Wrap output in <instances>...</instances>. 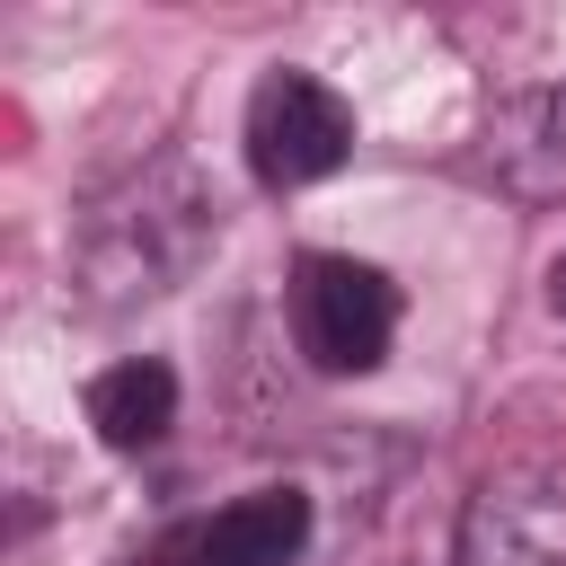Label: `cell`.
<instances>
[{"instance_id": "obj_1", "label": "cell", "mask_w": 566, "mask_h": 566, "mask_svg": "<svg viewBox=\"0 0 566 566\" xmlns=\"http://www.w3.org/2000/svg\"><path fill=\"white\" fill-rule=\"evenodd\" d=\"M212 248H221V195L203 186L195 159L159 150V159H142V168H124V177L80 212L71 292H80L88 318H124V310H150V301H168L177 283H195Z\"/></svg>"}, {"instance_id": "obj_2", "label": "cell", "mask_w": 566, "mask_h": 566, "mask_svg": "<svg viewBox=\"0 0 566 566\" xmlns=\"http://www.w3.org/2000/svg\"><path fill=\"white\" fill-rule=\"evenodd\" d=\"M283 310H292L301 363L327 371V380H363V371H380L389 345H398V283H389L371 256H345V248H310V256L292 265Z\"/></svg>"}, {"instance_id": "obj_3", "label": "cell", "mask_w": 566, "mask_h": 566, "mask_svg": "<svg viewBox=\"0 0 566 566\" xmlns=\"http://www.w3.org/2000/svg\"><path fill=\"white\" fill-rule=\"evenodd\" d=\"M239 150H248V177L265 195H301L318 177H336L354 159V106L318 80V71H265L248 88V115H239Z\"/></svg>"}, {"instance_id": "obj_4", "label": "cell", "mask_w": 566, "mask_h": 566, "mask_svg": "<svg viewBox=\"0 0 566 566\" xmlns=\"http://www.w3.org/2000/svg\"><path fill=\"white\" fill-rule=\"evenodd\" d=\"M451 566H566V469L557 460L486 469L460 504Z\"/></svg>"}, {"instance_id": "obj_5", "label": "cell", "mask_w": 566, "mask_h": 566, "mask_svg": "<svg viewBox=\"0 0 566 566\" xmlns=\"http://www.w3.org/2000/svg\"><path fill=\"white\" fill-rule=\"evenodd\" d=\"M310 548V495L301 486H248L195 522H177L150 566H292Z\"/></svg>"}, {"instance_id": "obj_6", "label": "cell", "mask_w": 566, "mask_h": 566, "mask_svg": "<svg viewBox=\"0 0 566 566\" xmlns=\"http://www.w3.org/2000/svg\"><path fill=\"white\" fill-rule=\"evenodd\" d=\"M486 168L513 203H566V80L522 88L486 115Z\"/></svg>"}, {"instance_id": "obj_7", "label": "cell", "mask_w": 566, "mask_h": 566, "mask_svg": "<svg viewBox=\"0 0 566 566\" xmlns=\"http://www.w3.org/2000/svg\"><path fill=\"white\" fill-rule=\"evenodd\" d=\"M88 424L106 451H150L168 424H177V371L159 354H124L88 380Z\"/></svg>"}, {"instance_id": "obj_8", "label": "cell", "mask_w": 566, "mask_h": 566, "mask_svg": "<svg viewBox=\"0 0 566 566\" xmlns=\"http://www.w3.org/2000/svg\"><path fill=\"white\" fill-rule=\"evenodd\" d=\"M548 301H557V310H566V256H557V265H548Z\"/></svg>"}]
</instances>
